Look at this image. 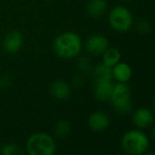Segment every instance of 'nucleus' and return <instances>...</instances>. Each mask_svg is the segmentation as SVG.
<instances>
[{
  "mask_svg": "<svg viewBox=\"0 0 155 155\" xmlns=\"http://www.w3.org/2000/svg\"><path fill=\"white\" fill-rule=\"evenodd\" d=\"M107 9L105 0H91L87 5V13L94 18L101 17Z\"/></svg>",
  "mask_w": 155,
  "mask_h": 155,
  "instance_id": "13",
  "label": "nucleus"
},
{
  "mask_svg": "<svg viewBox=\"0 0 155 155\" xmlns=\"http://www.w3.org/2000/svg\"><path fill=\"white\" fill-rule=\"evenodd\" d=\"M108 47V41L103 35H93L86 41L85 48L89 53L94 55H100L102 54Z\"/></svg>",
  "mask_w": 155,
  "mask_h": 155,
  "instance_id": "6",
  "label": "nucleus"
},
{
  "mask_svg": "<svg viewBox=\"0 0 155 155\" xmlns=\"http://www.w3.org/2000/svg\"><path fill=\"white\" fill-rule=\"evenodd\" d=\"M50 94L52 97L58 100H66L70 97L71 89L67 83L63 81H56L50 86Z\"/></svg>",
  "mask_w": 155,
  "mask_h": 155,
  "instance_id": "12",
  "label": "nucleus"
},
{
  "mask_svg": "<svg viewBox=\"0 0 155 155\" xmlns=\"http://www.w3.org/2000/svg\"><path fill=\"white\" fill-rule=\"evenodd\" d=\"M125 1H127V0H125Z\"/></svg>",
  "mask_w": 155,
  "mask_h": 155,
  "instance_id": "18",
  "label": "nucleus"
},
{
  "mask_svg": "<svg viewBox=\"0 0 155 155\" xmlns=\"http://www.w3.org/2000/svg\"><path fill=\"white\" fill-rule=\"evenodd\" d=\"M88 125L93 131L102 132L110 125V118L103 112H95L88 117Z\"/></svg>",
  "mask_w": 155,
  "mask_h": 155,
  "instance_id": "8",
  "label": "nucleus"
},
{
  "mask_svg": "<svg viewBox=\"0 0 155 155\" xmlns=\"http://www.w3.org/2000/svg\"><path fill=\"white\" fill-rule=\"evenodd\" d=\"M82 41L80 36L73 32H65L58 35L53 44L56 55L62 58H72L80 53Z\"/></svg>",
  "mask_w": 155,
  "mask_h": 155,
  "instance_id": "1",
  "label": "nucleus"
},
{
  "mask_svg": "<svg viewBox=\"0 0 155 155\" xmlns=\"http://www.w3.org/2000/svg\"><path fill=\"white\" fill-rule=\"evenodd\" d=\"M54 133L60 138L66 137L70 133V124L65 120H60L54 125Z\"/></svg>",
  "mask_w": 155,
  "mask_h": 155,
  "instance_id": "16",
  "label": "nucleus"
},
{
  "mask_svg": "<svg viewBox=\"0 0 155 155\" xmlns=\"http://www.w3.org/2000/svg\"><path fill=\"white\" fill-rule=\"evenodd\" d=\"M153 120H154V117H153L152 112L146 107L139 108L133 115V123L136 127H141V129L150 127L153 123Z\"/></svg>",
  "mask_w": 155,
  "mask_h": 155,
  "instance_id": "9",
  "label": "nucleus"
},
{
  "mask_svg": "<svg viewBox=\"0 0 155 155\" xmlns=\"http://www.w3.org/2000/svg\"><path fill=\"white\" fill-rule=\"evenodd\" d=\"M93 77L95 79V82H99V81H112L113 79L112 67L106 66L103 63L102 64H98L93 71Z\"/></svg>",
  "mask_w": 155,
  "mask_h": 155,
  "instance_id": "14",
  "label": "nucleus"
},
{
  "mask_svg": "<svg viewBox=\"0 0 155 155\" xmlns=\"http://www.w3.org/2000/svg\"><path fill=\"white\" fill-rule=\"evenodd\" d=\"M108 21L115 31L118 32H127L131 29L133 25V16L129 9L125 7H116L110 12Z\"/></svg>",
  "mask_w": 155,
  "mask_h": 155,
  "instance_id": "5",
  "label": "nucleus"
},
{
  "mask_svg": "<svg viewBox=\"0 0 155 155\" xmlns=\"http://www.w3.org/2000/svg\"><path fill=\"white\" fill-rule=\"evenodd\" d=\"M110 101L115 110L119 114H127L132 108L131 103V91L125 83H120L114 85Z\"/></svg>",
  "mask_w": 155,
  "mask_h": 155,
  "instance_id": "4",
  "label": "nucleus"
},
{
  "mask_svg": "<svg viewBox=\"0 0 155 155\" xmlns=\"http://www.w3.org/2000/svg\"><path fill=\"white\" fill-rule=\"evenodd\" d=\"M0 152L3 155H15V154H21L22 151L15 143H7L1 148Z\"/></svg>",
  "mask_w": 155,
  "mask_h": 155,
  "instance_id": "17",
  "label": "nucleus"
},
{
  "mask_svg": "<svg viewBox=\"0 0 155 155\" xmlns=\"http://www.w3.org/2000/svg\"><path fill=\"white\" fill-rule=\"evenodd\" d=\"M113 78L120 83H127L132 77V68L129 64L119 61L116 65L112 67Z\"/></svg>",
  "mask_w": 155,
  "mask_h": 155,
  "instance_id": "10",
  "label": "nucleus"
},
{
  "mask_svg": "<svg viewBox=\"0 0 155 155\" xmlns=\"http://www.w3.org/2000/svg\"><path fill=\"white\" fill-rule=\"evenodd\" d=\"M121 58V53L117 48H108L103 52V64L106 66L113 67L114 65H116L117 63L120 61Z\"/></svg>",
  "mask_w": 155,
  "mask_h": 155,
  "instance_id": "15",
  "label": "nucleus"
},
{
  "mask_svg": "<svg viewBox=\"0 0 155 155\" xmlns=\"http://www.w3.org/2000/svg\"><path fill=\"white\" fill-rule=\"evenodd\" d=\"M114 84L112 81H99L95 84V97L100 101H107L110 99Z\"/></svg>",
  "mask_w": 155,
  "mask_h": 155,
  "instance_id": "11",
  "label": "nucleus"
},
{
  "mask_svg": "<svg viewBox=\"0 0 155 155\" xmlns=\"http://www.w3.org/2000/svg\"><path fill=\"white\" fill-rule=\"evenodd\" d=\"M27 152L30 155H52L56 150L54 139L46 133H35L27 141Z\"/></svg>",
  "mask_w": 155,
  "mask_h": 155,
  "instance_id": "2",
  "label": "nucleus"
},
{
  "mask_svg": "<svg viewBox=\"0 0 155 155\" xmlns=\"http://www.w3.org/2000/svg\"><path fill=\"white\" fill-rule=\"evenodd\" d=\"M24 43L22 35L18 31H11L5 37L3 41V48L9 53H16L19 51Z\"/></svg>",
  "mask_w": 155,
  "mask_h": 155,
  "instance_id": "7",
  "label": "nucleus"
},
{
  "mask_svg": "<svg viewBox=\"0 0 155 155\" xmlns=\"http://www.w3.org/2000/svg\"><path fill=\"white\" fill-rule=\"evenodd\" d=\"M122 149L130 155H140L147 152L149 148V139L142 132L133 130L122 136L121 139Z\"/></svg>",
  "mask_w": 155,
  "mask_h": 155,
  "instance_id": "3",
  "label": "nucleus"
}]
</instances>
